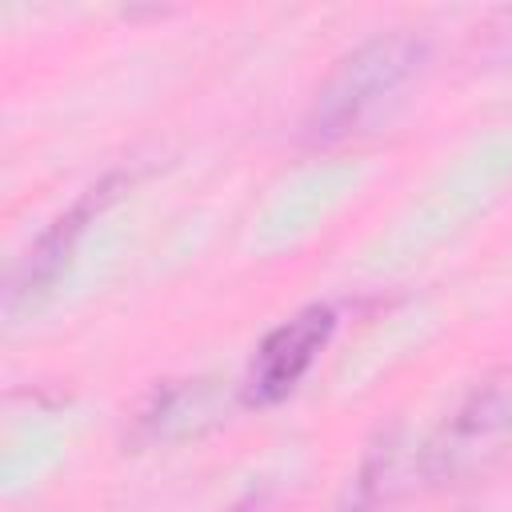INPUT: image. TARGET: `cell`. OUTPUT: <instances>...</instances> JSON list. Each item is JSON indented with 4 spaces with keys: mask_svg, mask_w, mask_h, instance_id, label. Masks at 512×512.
I'll return each instance as SVG.
<instances>
[{
    "mask_svg": "<svg viewBox=\"0 0 512 512\" xmlns=\"http://www.w3.org/2000/svg\"><path fill=\"white\" fill-rule=\"evenodd\" d=\"M424 56H428V44L404 28L380 32L356 44L348 56L336 60V68L316 88L308 116H304L308 140L332 144V140L360 132L420 76Z\"/></svg>",
    "mask_w": 512,
    "mask_h": 512,
    "instance_id": "6da1fadb",
    "label": "cell"
},
{
    "mask_svg": "<svg viewBox=\"0 0 512 512\" xmlns=\"http://www.w3.org/2000/svg\"><path fill=\"white\" fill-rule=\"evenodd\" d=\"M512 436V392L496 380L476 388L444 424V436L432 444L436 476H468L484 468L500 444Z\"/></svg>",
    "mask_w": 512,
    "mask_h": 512,
    "instance_id": "7a4b0ae2",
    "label": "cell"
},
{
    "mask_svg": "<svg viewBox=\"0 0 512 512\" xmlns=\"http://www.w3.org/2000/svg\"><path fill=\"white\" fill-rule=\"evenodd\" d=\"M120 184H124L120 176L100 180V184L88 188L48 232H40V240L28 248V256L20 260V268H16L12 284H8V316H20L24 308H32L40 296L52 292V284L60 280V272L68 268V260H72V252H76V240L88 232V224H92V220L100 216V208L116 196Z\"/></svg>",
    "mask_w": 512,
    "mask_h": 512,
    "instance_id": "3957f363",
    "label": "cell"
},
{
    "mask_svg": "<svg viewBox=\"0 0 512 512\" xmlns=\"http://www.w3.org/2000/svg\"><path fill=\"white\" fill-rule=\"evenodd\" d=\"M332 328H336L332 308L316 304V308H304L292 320H284L276 332H268L252 356V368H248V388H244L248 400L272 404V400L288 396L304 380V372L316 364Z\"/></svg>",
    "mask_w": 512,
    "mask_h": 512,
    "instance_id": "277c9868",
    "label": "cell"
},
{
    "mask_svg": "<svg viewBox=\"0 0 512 512\" xmlns=\"http://www.w3.org/2000/svg\"><path fill=\"white\" fill-rule=\"evenodd\" d=\"M492 44H496V56H504V60H512V12H504L492 28Z\"/></svg>",
    "mask_w": 512,
    "mask_h": 512,
    "instance_id": "5b68a950",
    "label": "cell"
}]
</instances>
